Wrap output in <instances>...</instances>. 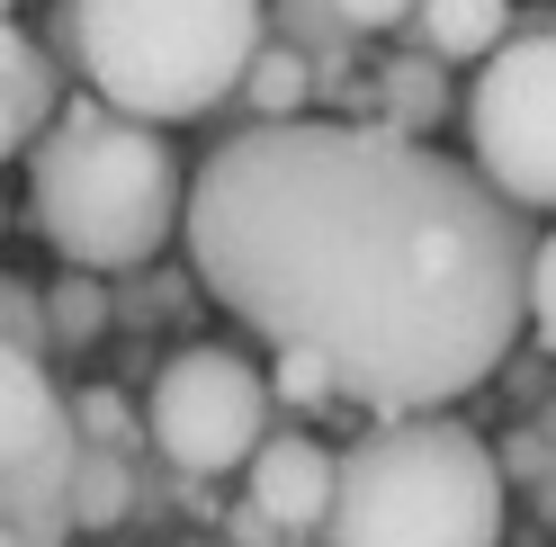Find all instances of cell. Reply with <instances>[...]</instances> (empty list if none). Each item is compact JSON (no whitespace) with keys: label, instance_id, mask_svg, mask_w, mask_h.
<instances>
[{"label":"cell","instance_id":"1","mask_svg":"<svg viewBox=\"0 0 556 547\" xmlns=\"http://www.w3.org/2000/svg\"><path fill=\"white\" fill-rule=\"evenodd\" d=\"M180 243L242 332L315 351L377 422L448 414L530 332V216L476 162L377 117L225 135L189 180Z\"/></svg>","mask_w":556,"mask_h":547},{"label":"cell","instance_id":"2","mask_svg":"<svg viewBox=\"0 0 556 547\" xmlns=\"http://www.w3.org/2000/svg\"><path fill=\"white\" fill-rule=\"evenodd\" d=\"M27 207H37V233L90 279L144 269L189 216V170L162 144V126H135L109 99L63 90L54 126L27 144Z\"/></svg>","mask_w":556,"mask_h":547},{"label":"cell","instance_id":"3","mask_svg":"<svg viewBox=\"0 0 556 547\" xmlns=\"http://www.w3.org/2000/svg\"><path fill=\"white\" fill-rule=\"evenodd\" d=\"M90 99L135 126H180L225 109L269 46L261 0H63Z\"/></svg>","mask_w":556,"mask_h":547},{"label":"cell","instance_id":"4","mask_svg":"<svg viewBox=\"0 0 556 547\" xmlns=\"http://www.w3.org/2000/svg\"><path fill=\"white\" fill-rule=\"evenodd\" d=\"M494 440L458 414H395L341 449V494L324 547H503Z\"/></svg>","mask_w":556,"mask_h":547},{"label":"cell","instance_id":"5","mask_svg":"<svg viewBox=\"0 0 556 547\" xmlns=\"http://www.w3.org/2000/svg\"><path fill=\"white\" fill-rule=\"evenodd\" d=\"M144 431L153 449L170 458V475H233L252 467V449L269 440V378L242 351H170L162 378H153V404H144Z\"/></svg>","mask_w":556,"mask_h":547},{"label":"cell","instance_id":"6","mask_svg":"<svg viewBox=\"0 0 556 547\" xmlns=\"http://www.w3.org/2000/svg\"><path fill=\"white\" fill-rule=\"evenodd\" d=\"M458 117H467L484 189L511 198L520 216L556 207V37L547 27L511 37L494 63H484L476 90L458 99Z\"/></svg>","mask_w":556,"mask_h":547},{"label":"cell","instance_id":"7","mask_svg":"<svg viewBox=\"0 0 556 547\" xmlns=\"http://www.w3.org/2000/svg\"><path fill=\"white\" fill-rule=\"evenodd\" d=\"M332 494H341V458L315 431H269L252 467H242V503L269 511L278 538H324L332 530Z\"/></svg>","mask_w":556,"mask_h":547},{"label":"cell","instance_id":"8","mask_svg":"<svg viewBox=\"0 0 556 547\" xmlns=\"http://www.w3.org/2000/svg\"><path fill=\"white\" fill-rule=\"evenodd\" d=\"M73 467H81V431H54L37 458L0 467V530L18 547H73Z\"/></svg>","mask_w":556,"mask_h":547},{"label":"cell","instance_id":"9","mask_svg":"<svg viewBox=\"0 0 556 547\" xmlns=\"http://www.w3.org/2000/svg\"><path fill=\"white\" fill-rule=\"evenodd\" d=\"M54 431H73V404L54 395L46 359H27V351H0V467L37 458Z\"/></svg>","mask_w":556,"mask_h":547},{"label":"cell","instance_id":"10","mask_svg":"<svg viewBox=\"0 0 556 547\" xmlns=\"http://www.w3.org/2000/svg\"><path fill=\"white\" fill-rule=\"evenodd\" d=\"M269 37L315 63V99H332L351 81V18H341V0H269Z\"/></svg>","mask_w":556,"mask_h":547},{"label":"cell","instance_id":"11","mask_svg":"<svg viewBox=\"0 0 556 547\" xmlns=\"http://www.w3.org/2000/svg\"><path fill=\"white\" fill-rule=\"evenodd\" d=\"M368 99H377V126H395V135H431L448 109H458V90H448V63H440V54H387Z\"/></svg>","mask_w":556,"mask_h":547},{"label":"cell","instance_id":"12","mask_svg":"<svg viewBox=\"0 0 556 547\" xmlns=\"http://www.w3.org/2000/svg\"><path fill=\"white\" fill-rule=\"evenodd\" d=\"M413 27H422V54L440 63H494L511 46V0H422Z\"/></svg>","mask_w":556,"mask_h":547},{"label":"cell","instance_id":"13","mask_svg":"<svg viewBox=\"0 0 556 547\" xmlns=\"http://www.w3.org/2000/svg\"><path fill=\"white\" fill-rule=\"evenodd\" d=\"M242 109H252V126H296L305 109H315V63H305V54H288V46H261L252 54V73H242Z\"/></svg>","mask_w":556,"mask_h":547},{"label":"cell","instance_id":"14","mask_svg":"<svg viewBox=\"0 0 556 547\" xmlns=\"http://www.w3.org/2000/svg\"><path fill=\"white\" fill-rule=\"evenodd\" d=\"M0 109H18L27 126H54L63 90H54V46H37L27 27H0Z\"/></svg>","mask_w":556,"mask_h":547},{"label":"cell","instance_id":"15","mask_svg":"<svg viewBox=\"0 0 556 547\" xmlns=\"http://www.w3.org/2000/svg\"><path fill=\"white\" fill-rule=\"evenodd\" d=\"M126 511H135V449H81L73 530H126Z\"/></svg>","mask_w":556,"mask_h":547},{"label":"cell","instance_id":"16","mask_svg":"<svg viewBox=\"0 0 556 547\" xmlns=\"http://www.w3.org/2000/svg\"><path fill=\"white\" fill-rule=\"evenodd\" d=\"M46 332H54V351H73V341H99V332H109V296H99L90 269L54 279V296H46Z\"/></svg>","mask_w":556,"mask_h":547},{"label":"cell","instance_id":"17","mask_svg":"<svg viewBox=\"0 0 556 547\" xmlns=\"http://www.w3.org/2000/svg\"><path fill=\"white\" fill-rule=\"evenodd\" d=\"M269 404H288V414H324V404H341L332 368L315 351H269Z\"/></svg>","mask_w":556,"mask_h":547},{"label":"cell","instance_id":"18","mask_svg":"<svg viewBox=\"0 0 556 547\" xmlns=\"http://www.w3.org/2000/svg\"><path fill=\"white\" fill-rule=\"evenodd\" d=\"M0 351H27V359H46V351H54V332H46V296L27 288V279H0Z\"/></svg>","mask_w":556,"mask_h":547},{"label":"cell","instance_id":"19","mask_svg":"<svg viewBox=\"0 0 556 547\" xmlns=\"http://www.w3.org/2000/svg\"><path fill=\"white\" fill-rule=\"evenodd\" d=\"M73 431H81V449H135V404L117 386H90L73 404Z\"/></svg>","mask_w":556,"mask_h":547},{"label":"cell","instance_id":"20","mask_svg":"<svg viewBox=\"0 0 556 547\" xmlns=\"http://www.w3.org/2000/svg\"><path fill=\"white\" fill-rule=\"evenodd\" d=\"M530 332L556 351V233H539V252H530Z\"/></svg>","mask_w":556,"mask_h":547},{"label":"cell","instance_id":"21","mask_svg":"<svg viewBox=\"0 0 556 547\" xmlns=\"http://www.w3.org/2000/svg\"><path fill=\"white\" fill-rule=\"evenodd\" d=\"M494 467H503V485H511V475H530V485H539V475H556V449H547L539 431H511L503 449H494Z\"/></svg>","mask_w":556,"mask_h":547},{"label":"cell","instance_id":"22","mask_svg":"<svg viewBox=\"0 0 556 547\" xmlns=\"http://www.w3.org/2000/svg\"><path fill=\"white\" fill-rule=\"evenodd\" d=\"M422 0H341V18H351V37H377V27H404Z\"/></svg>","mask_w":556,"mask_h":547},{"label":"cell","instance_id":"23","mask_svg":"<svg viewBox=\"0 0 556 547\" xmlns=\"http://www.w3.org/2000/svg\"><path fill=\"white\" fill-rule=\"evenodd\" d=\"M225 538H233V547H288V538H278V521H269V511H252V503L225 511Z\"/></svg>","mask_w":556,"mask_h":547},{"label":"cell","instance_id":"24","mask_svg":"<svg viewBox=\"0 0 556 547\" xmlns=\"http://www.w3.org/2000/svg\"><path fill=\"white\" fill-rule=\"evenodd\" d=\"M539 511H547V521H556V475H539Z\"/></svg>","mask_w":556,"mask_h":547},{"label":"cell","instance_id":"25","mask_svg":"<svg viewBox=\"0 0 556 547\" xmlns=\"http://www.w3.org/2000/svg\"><path fill=\"white\" fill-rule=\"evenodd\" d=\"M539 440H547V449H556V404H547V414H539Z\"/></svg>","mask_w":556,"mask_h":547},{"label":"cell","instance_id":"26","mask_svg":"<svg viewBox=\"0 0 556 547\" xmlns=\"http://www.w3.org/2000/svg\"><path fill=\"white\" fill-rule=\"evenodd\" d=\"M0 27H10V0H0Z\"/></svg>","mask_w":556,"mask_h":547},{"label":"cell","instance_id":"27","mask_svg":"<svg viewBox=\"0 0 556 547\" xmlns=\"http://www.w3.org/2000/svg\"><path fill=\"white\" fill-rule=\"evenodd\" d=\"M0 547H18V538H10V530H0Z\"/></svg>","mask_w":556,"mask_h":547},{"label":"cell","instance_id":"28","mask_svg":"<svg viewBox=\"0 0 556 547\" xmlns=\"http://www.w3.org/2000/svg\"><path fill=\"white\" fill-rule=\"evenodd\" d=\"M288 547H315V538H288Z\"/></svg>","mask_w":556,"mask_h":547},{"label":"cell","instance_id":"29","mask_svg":"<svg viewBox=\"0 0 556 547\" xmlns=\"http://www.w3.org/2000/svg\"><path fill=\"white\" fill-rule=\"evenodd\" d=\"M0 225H10V216H0Z\"/></svg>","mask_w":556,"mask_h":547}]
</instances>
